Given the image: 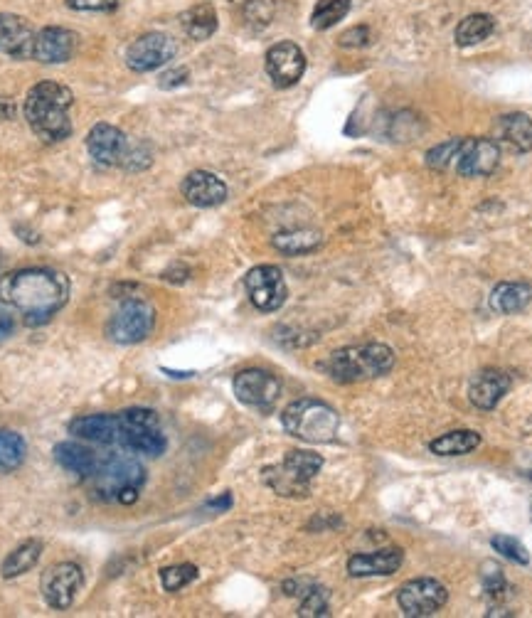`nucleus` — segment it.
<instances>
[{
  "mask_svg": "<svg viewBox=\"0 0 532 618\" xmlns=\"http://www.w3.org/2000/svg\"><path fill=\"white\" fill-rule=\"evenodd\" d=\"M0 301L25 316L28 326H42L69 301V279L55 269H20L0 276Z\"/></svg>",
  "mask_w": 532,
  "mask_h": 618,
  "instance_id": "nucleus-1",
  "label": "nucleus"
},
{
  "mask_svg": "<svg viewBox=\"0 0 532 618\" xmlns=\"http://www.w3.org/2000/svg\"><path fill=\"white\" fill-rule=\"evenodd\" d=\"M72 104L74 94L65 84L40 82L25 97V119L40 141L60 143L72 133V121H69Z\"/></svg>",
  "mask_w": 532,
  "mask_h": 618,
  "instance_id": "nucleus-2",
  "label": "nucleus"
},
{
  "mask_svg": "<svg viewBox=\"0 0 532 618\" xmlns=\"http://www.w3.org/2000/svg\"><path fill=\"white\" fill-rule=\"evenodd\" d=\"M92 483L94 498L104 500V503L131 505L138 500L143 483H146V468L136 461V458L124 454H111L104 461H99L97 471L89 478Z\"/></svg>",
  "mask_w": 532,
  "mask_h": 618,
  "instance_id": "nucleus-3",
  "label": "nucleus"
},
{
  "mask_svg": "<svg viewBox=\"0 0 532 618\" xmlns=\"http://www.w3.org/2000/svg\"><path fill=\"white\" fill-rule=\"evenodd\" d=\"M323 367L335 382L350 385V382H363L387 375L395 367V353L382 343L353 345V348L335 350Z\"/></svg>",
  "mask_w": 532,
  "mask_h": 618,
  "instance_id": "nucleus-4",
  "label": "nucleus"
},
{
  "mask_svg": "<svg viewBox=\"0 0 532 618\" xmlns=\"http://www.w3.org/2000/svg\"><path fill=\"white\" fill-rule=\"evenodd\" d=\"M281 422L291 436L306 441V444H331L338 434L340 417L323 399L303 397L284 409Z\"/></svg>",
  "mask_w": 532,
  "mask_h": 618,
  "instance_id": "nucleus-5",
  "label": "nucleus"
},
{
  "mask_svg": "<svg viewBox=\"0 0 532 618\" xmlns=\"http://www.w3.org/2000/svg\"><path fill=\"white\" fill-rule=\"evenodd\" d=\"M321 468L323 458L313 451H289L279 466L264 468V483L284 498H306Z\"/></svg>",
  "mask_w": 532,
  "mask_h": 618,
  "instance_id": "nucleus-6",
  "label": "nucleus"
},
{
  "mask_svg": "<svg viewBox=\"0 0 532 618\" xmlns=\"http://www.w3.org/2000/svg\"><path fill=\"white\" fill-rule=\"evenodd\" d=\"M121 419V444L133 454L161 456L166 454V434L161 429V419L153 409H126L119 414Z\"/></svg>",
  "mask_w": 532,
  "mask_h": 618,
  "instance_id": "nucleus-7",
  "label": "nucleus"
},
{
  "mask_svg": "<svg viewBox=\"0 0 532 618\" xmlns=\"http://www.w3.org/2000/svg\"><path fill=\"white\" fill-rule=\"evenodd\" d=\"M153 326H156V311H153L151 303L143 301V298H129L111 316L109 326H106V335L114 343L136 345L143 343L153 333Z\"/></svg>",
  "mask_w": 532,
  "mask_h": 618,
  "instance_id": "nucleus-8",
  "label": "nucleus"
},
{
  "mask_svg": "<svg viewBox=\"0 0 532 618\" xmlns=\"http://www.w3.org/2000/svg\"><path fill=\"white\" fill-rule=\"evenodd\" d=\"M244 286H247L252 306L262 313L279 311L286 303V296H289L284 274H281L279 266L271 264L254 266V269L244 276Z\"/></svg>",
  "mask_w": 532,
  "mask_h": 618,
  "instance_id": "nucleus-9",
  "label": "nucleus"
},
{
  "mask_svg": "<svg viewBox=\"0 0 532 618\" xmlns=\"http://www.w3.org/2000/svg\"><path fill=\"white\" fill-rule=\"evenodd\" d=\"M84 586V572L79 564L60 562L42 574L40 591L47 606L55 611H67Z\"/></svg>",
  "mask_w": 532,
  "mask_h": 618,
  "instance_id": "nucleus-10",
  "label": "nucleus"
},
{
  "mask_svg": "<svg viewBox=\"0 0 532 618\" xmlns=\"http://www.w3.org/2000/svg\"><path fill=\"white\" fill-rule=\"evenodd\" d=\"M449 601V591L441 582H436L432 577H419L407 582L399 589L397 604L402 609L404 616H434L436 611H441Z\"/></svg>",
  "mask_w": 532,
  "mask_h": 618,
  "instance_id": "nucleus-11",
  "label": "nucleus"
},
{
  "mask_svg": "<svg viewBox=\"0 0 532 618\" xmlns=\"http://www.w3.org/2000/svg\"><path fill=\"white\" fill-rule=\"evenodd\" d=\"M500 163V148L493 138H461L454 165L464 178H488L496 173Z\"/></svg>",
  "mask_w": 532,
  "mask_h": 618,
  "instance_id": "nucleus-12",
  "label": "nucleus"
},
{
  "mask_svg": "<svg viewBox=\"0 0 532 618\" xmlns=\"http://www.w3.org/2000/svg\"><path fill=\"white\" fill-rule=\"evenodd\" d=\"M175 52H178V45H175V40L170 35L146 33L129 45V50H126V65L138 74L153 72V69L168 65L175 57Z\"/></svg>",
  "mask_w": 532,
  "mask_h": 618,
  "instance_id": "nucleus-13",
  "label": "nucleus"
},
{
  "mask_svg": "<svg viewBox=\"0 0 532 618\" xmlns=\"http://www.w3.org/2000/svg\"><path fill=\"white\" fill-rule=\"evenodd\" d=\"M234 394L242 404L269 412L281 397V382L266 370H242L234 377Z\"/></svg>",
  "mask_w": 532,
  "mask_h": 618,
  "instance_id": "nucleus-14",
  "label": "nucleus"
},
{
  "mask_svg": "<svg viewBox=\"0 0 532 618\" xmlns=\"http://www.w3.org/2000/svg\"><path fill=\"white\" fill-rule=\"evenodd\" d=\"M303 72H306V55L296 42H276L266 52V74L274 82V87H294V84H299Z\"/></svg>",
  "mask_w": 532,
  "mask_h": 618,
  "instance_id": "nucleus-15",
  "label": "nucleus"
},
{
  "mask_svg": "<svg viewBox=\"0 0 532 618\" xmlns=\"http://www.w3.org/2000/svg\"><path fill=\"white\" fill-rule=\"evenodd\" d=\"M493 141L503 151L523 156V153L532 151V119L523 111H513L505 114L493 124Z\"/></svg>",
  "mask_w": 532,
  "mask_h": 618,
  "instance_id": "nucleus-16",
  "label": "nucleus"
},
{
  "mask_svg": "<svg viewBox=\"0 0 532 618\" xmlns=\"http://www.w3.org/2000/svg\"><path fill=\"white\" fill-rule=\"evenodd\" d=\"M35 30L23 15L0 13V52L15 60H30L35 45Z\"/></svg>",
  "mask_w": 532,
  "mask_h": 618,
  "instance_id": "nucleus-17",
  "label": "nucleus"
},
{
  "mask_svg": "<svg viewBox=\"0 0 532 618\" xmlns=\"http://www.w3.org/2000/svg\"><path fill=\"white\" fill-rule=\"evenodd\" d=\"M74 47H77V35L72 30L50 25L35 35L33 60L42 62V65H62L74 55Z\"/></svg>",
  "mask_w": 532,
  "mask_h": 618,
  "instance_id": "nucleus-18",
  "label": "nucleus"
},
{
  "mask_svg": "<svg viewBox=\"0 0 532 618\" xmlns=\"http://www.w3.org/2000/svg\"><path fill=\"white\" fill-rule=\"evenodd\" d=\"M87 148L89 156L94 158V163L111 168V165H121V161H124V153L126 148H129V143H126V136L121 133V129H116V126L97 124L89 131Z\"/></svg>",
  "mask_w": 532,
  "mask_h": 618,
  "instance_id": "nucleus-19",
  "label": "nucleus"
},
{
  "mask_svg": "<svg viewBox=\"0 0 532 618\" xmlns=\"http://www.w3.org/2000/svg\"><path fill=\"white\" fill-rule=\"evenodd\" d=\"M69 434L92 444H119L121 441V419L119 414H87L69 422Z\"/></svg>",
  "mask_w": 532,
  "mask_h": 618,
  "instance_id": "nucleus-20",
  "label": "nucleus"
},
{
  "mask_svg": "<svg viewBox=\"0 0 532 618\" xmlns=\"http://www.w3.org/2000/svg\"><path fill=\"white\" fill-rule=\"evenodd\" d=\"M183 197L195 207H217L227 200L225 180L217 178L215 173L207 170H193L180 185Z\"/></svg>",
  "mask_w": 532,
  "mask_h": 618,
  "instance_id": "nucleus-21",
  "label": "nucleus"
},
{
  "mask_svg": "<svg viewBox=\"0 0 532 618\" xmlns=\"http://www.w3.org/2000/svg\"><path fill=\"white\" fill-rule=\"evenodd\" d=\"M404 562V552L399 547L390 550L370 552V554H355L348 559V574L350 577H390L395 574Z\"/></svg>",
  "mask_w": 532,
  "mask_h": 618,
  "instance_id": "nucleus-22",
  "label": "nucleus"
},
{
  "mask_svg": "<svg viewBox=\"0 0 532 618\" xmlns=\"http://www.w3.org/2000/svg\"><path fill=\"white\" fill-rule=\"evenodd\" d=\"M510 375L503 370H483L473 377L471 390H468V397H471L473 407L478 409H496L500 399L505 397L510 390Z\"/></svg>",
  "mask_w": 532,
  "mask_h": 618,
  "instance_id": "nucleus-23",
  "label": "nucleus"
},
{
  "mask_svg": "<svg viewBox=\"0 0 532 618\" xmlns=\"http://www.w3.org/2000/svg\"><path fill=\"white\" fill-rule=\"evenodd\" d=\"M52 454L65 471L74 473L77 478H84V481H89L99 466V458L94 456V451H89L82 444H74V441H62V444L55 446Z\"/></svg>",
  "mask_w": 532,
  "mask_h": 618,
  "instance_id": "nucleus-24",
  "label": "nucleus"
},
{
  "mask_svg": "<svg viewBox=\"0 0 532 618\" xmlns=\"http://www.w3.org/2000/svg\"><path fill=\"white\" fill-rule=\"evenodd\" d=\"M532 301V286L525 281H503L491 291V308L503 316L520 313Z\"/></svg>",
  "mask_w": 532,
  "mask_h": 618,
  "instance_id": "nucleus-25",
  "label": "nucleus"
},
{
  "mask_svg": "<svg viewBox=\"0 0 532 618\" xmlns=\"http://www.w3.org/2000/svg\"><path fill=\"white\" fill-rule=\"evenodd\" d=\"M180 25H183L185 35L193 37V40H210L217 33V13L210 3H200L195 8L185 10L180 15Z\"/></svg>",
  "mask_w": 532,
  "mask_h": 618,
  "instance_id": "nucleus-26",
  "label": "nucleus"
},
{
  "mask_svg": "<svg viewBox=\"0 0 532 618\" xmlns=\"http://www.w3.org/2000/svg\"><path fill=\"white\" fill-rule=\"evenodd\" d=\"M481 446V434L471 429H459V431H449V434L439 436L429 444L432 454L436 456H464L471 454Z\"/></svg>",
  "mask_w": 532,
  "mask_h": 618,
  "instance_id": "nucleus-27",
  "label": "nucleus"
},
{
  "mask_svg": "<svg viewBox=\"0 0 532 618\" xmlns=\"http://www.w3.org/2000/svg\"><path fill=\"white\" fill-rule=\"evenodd\" d=\"M493 30H496V20H493V15H488V13L468 15V18H464L459 25H456L454 40L459 47H473V45H478V42L488 40V37L493 35Z\"/></svg>",
  "mask_w": 532,
  "mask_h": 618,
  "instance_id": "nucleus-28",
  "label": "nucleus"
},
{
  "mask_svg": "<svg viewBox=\"0 0 532 618\" xmlns=\"http://www.w3.org/2000/svg\"><path fill=\"white\" fill-rule=\"evenodd\" d=\"M40 554H42V542L40 540L23 542V545L15 547V550L10 552L8 557H5L3 567H0V574H3V579L20 577V574L30 572V569H33L35 564L40 562Z\"/></svg>",
  "mask_w": 532,
  "mask_h": 618,
  "instance_id": "nucleus-29",
  "label": "nucleus"
},
{
  "mask_svg": "<svg viewBox=\"0 0 532 618\" xmlns=\"http://www.w3.org/2000/svg\"><path fill=\"white\" fill-rule=\"evenodd\" d=\"M323 237L316 229H291V232H279L271 244L284 254H308L321 247Z\"/></svg>",
  "mask_w": 532,
  "mask_h": 618,
  "instance_id": "nucleus-30",
  "label": "nucleus"
},
{
  "mask_svg": "<svg viewBox=\"0 0 532 618\" xmlns=\"http://www.w3.org/2000/svg\"><path fill=\"white\" fill-rule=\"evenodd\" d=\"M28 456V444L18 431L0 429V473L18 471Z\"/></svg>",
  "mask_w": 532,
  "mask_h": 618,
  "instance_id": "nucleus-31",
  "label": "nucleus"
},
{
  "mask_svg": "<svg viewBox=\"0 0 532 618\" xmlns=\"http://www.w3.org/2000/svg\"><path fill=\"white\" fill-rule=\"evenodd\" d=\"M350 13V0H318L311 13V25L316 30H328Z\"/></svg>",
  "mask_w": 532,
  "mask_h": 618,
  "instance_id": "nucleus-32",
  "label": "nucleus"
},
{
  "mask_svg": "<svg viewBox=\"0 0 532 618\" xmlns=\"http://www.w3.org/2000/svg\"><path fill=\"white\" fill-rule=\"evenodd\" d=\"M331 614V599H328V589L323 586H308L303 591V601L299 606V616L303 618H318Z\"/></svg>",
  "mask_w": 532,
  "mask_h": 618,
  "instance_id": "nucleus-33",
  "label": "nucleus"
},
{
  "mask_svg": "<svg viewBox=\"0 0 532 618\" xmlns=\"http://www.w3.org/2000/svg\"><path fill=\"white\" fill-rule=\"evenodd\" d=\"M198 567L195 564H175V567L161 569V582L166 591H180L188 584H193L198 579Z\"/></svg>",
  "mask_w": 532,
  "mask_h": 618,
  "instance_id": "nucleus-34",
  "label": "nucleus"
},
{
  "mask_svg": "<svg viewBox=\"0 0 532 618\" xmlns=\"http://www.w3.org/2000/svg\"><path fill=\"white\" fill-rule=\"evenodd\" d=\"M491 547L496 552L503 554L505 559H510V562L515 564H530V552L525 550V545L520 540H515V537L510 535H496L491 540Z\"/></svg>",
  "mask_w": 532,
  "mask_h": 618,
  "instance_id": "nucleus-35",
  "label": "nucleus"
},
{
  "mask_svg": "<svg viewBox=\"0 0 532 618\" xmlns=\"http://www.w3.org/2000/svg\"><path fill=\"white\" fill-rule=\"evenodd\" d=\"M461 146V138H451V141L439 143V146L432 148V151L427 153V165L432 170H444L449 168V165H454L456 151H459Z\"/></svg>",
  "mask_w": 532,
  "mask_h": 618,
  "instance_id": "nucleus-36",
  "label": "nucleus"
},
{
  "mask_svg": "<svg viewBox=\"0 0 532 618\" xmlns=\"http://www.w3.org/2000/svg\"><path fill=\"white\" fill-rule=\"evenodd\" d=\"M151 163H153V153L146 143H133V146L126 148L124 161H121V165H124L126 170H133V173L146 170Z\"/></svg>",
  "mask_w": 532,
  "mask_h": 618,
  "instance_id": "nucleus-37",
  "label": "nucleus"
},
{
  "mask_svg": "<svg viewBox=\"0 0 532 618\" xmlns=\"http://www.w3.org/2000/svg\"><path fill=\"white\" fill-rule=\"evenodd\" d=\"M483 569H486V572L481 574L483 577V589H486V594L488 596H503L505 594V589H508V584H505V577H503V569L500 567H496V564H483Z\"/></svg>",
  "mask_w": 532,
  "mask_h": 618,
  "instance_id": "nucleus-38",
  "label": "nucleus"
},
{
  "mask_svg": "<svg viewBox=\"0 0 532 618\" xmlns=\"http://www.w3.org/2000/svg\"><path fill=\"white\" fill-rule=\"evenodd\" d=\"M274 15V5L269 0H247L244 5V18L254 25H266Z\"/></svg>",
  "mask_w": 532,
  "mask_h": 618,
  "instance_id": "nucleus-39",
  "label": "nucleus"
},
{
  "mask_svg": "<svg viewBox=\"0 0 532 618\" xmlns=\"http://www.w3.org/2000/svg\"><path fill=\"white\" fill-rule=\"evenodd\" d=\"M67 8L79 13H111L119 8V0H67Z\"/></svg>",
  "mask_w": 532,
  "mask_h": 618,
  "instance_id": "nucleus-40",
  "label": "nucleus"
},
{
  "mask_svg": "<svg viewBox=\"0 0 532 618\" xmlns=\"http://www.w3.org/2000/svg\"><path fill=\"white\" fill-rule=\"evenodd\" d=\"M370 40H372L370 28H367V25H358V28L345 30V33L338 37V45L340 47H350V50H353V47L370 45Z\"/></svg>",
  "mask_w": 532,
  "mask_h": 618,
  "instance_id": "nucleus-41",
  "label": "nucleus"
},
{
  "mask_svg": "<svg viewBox=\"0 0 532 618\" xmlns=\"http://www.w3.org/2000/svg\"><path fill=\"white\" fill-rule=\"evenodd\" d=\"M188 77H190L188 69H185V67H175V69H170V72L161 74L158 84H161V89H175V87H180V84L188 82Z\"/></svg>",
  "mask_w": 532,
  "mask_h": 618,
  "instance_id": "nucleus-42",
  "label": "nucleus"
},
{
  "mask_svg": "<svg viewBox=\"0 0 532 618\" xmlns=\"http://www.w3.org/2000/svg\"><path fill=\"white\" fill-rule=\"evenodd\" d=\"M13 328H15L13 316H10V313H5L3 308H0V340L8 338V335L13 333Z\"/></svg>",
  "mask_w": 532,
  "mask_h": 618,
  "instance_id": "nucleus-43",
  "label": "nucleus"
},
{
  "mask_svg": "<svg viewBox=\"0 0 532 618\" xmlns=\"http://www.w3.org/2000/svg\"><path fill=\"white\" fill-rule=\"evenodd\" d=\"M13 114H15L13 101L0 97V119H13Z\"/></svg>",
  "mask_w": 532,
  "mask_h": 618,
  "instance_id": "nucleus-44",
  "label": "nucleus"
},
{
  "mask_svg": "<svg viewBox=\"0 0 532 618\" xmlns=\"http://www.w3.org/2000/svg\"><path fill=\"white\" fill-rule=\"evenodd\" d=\"M530 513H532V508H530Z\"/></svg>",
  "mask_w": 532,
  "mask_h": 618,
  "instance_id": "nucleus-45",
  "label": "nucleus"
},
{
  "mask_svg": "<svg viewBox=\"0 0 532 618\" xmlns=\"http://www.w3.org/2000/svg\"><path fill=\"white\" fill-rule=\"evenodd\" d=\"M530 476H532V473H530Z\"/></svg>",
  "mask_w": 532,
  "mask_h": 618,
  "instance_id": "nucleus-46",
  "label": "nucleus"
}]
</instances>
